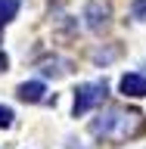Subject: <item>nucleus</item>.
Listing matches in <instances>:
<instances>
[{
	"label": "nucleus",
	"mask_w": 146,
	"mask_h": 149,
	"mask_svg": "<svg viewBox=\"0 0 146 149\" xmlns=\"http://www.w3.org/2000/svg\"><path fill=\"white\" fill-rule=\"evenodd\" d=\"M131 16L137 19V22H146V0H134L131 3Z\"/></svg>",
	"instance_id": "0eeeda50"
},
{
	"label": "nucleus",
	"mask_w": 146,
	"mask_h": 149,
	"mask_svg": "<svg viewBox=\"0 0 146 149\" xmlns=\"http://www.w3.org/2000/svg\"><path fill=\"white\" fill-rule=\"evenodd\" d=\"M13 118H16V115H13V109H9V106H0V127H9V124H13Z\"/></svg>",
	"instance_id": "6e6552de"
},
{
	"label": "nucleus",
	"mask_w": 146,
	"mask_h": 149,
	"mask_svg": "<svg viewBox=\"0 0 146 149\" xmlns=\"http://www.w3.org/2000/svg\"><path fill=\"white\" fill-rule=\"evenodd\" d=\"M118 87H121V93H124V96L140 100V96H146V74L131 72V74H124V78L118 81Z\"/></svg>",
	"instance_id": "20e7f679"
},
{
	"label": "nucleus",
	"mask_w": 146,
	"mask_h": 149,
	"mask_svg": "<svg viewBox=\"0 0 146 149\" xmlns=\"http://www.w3.org/2000/svg\"><path fill=\"white\" fill-rule=\"evenodd\" d=\"M106 93H109V84L106 81H87V84H78V90H75V106H72V115L75 118H81L93 106H100L106 100Z\"/></svg>",
	"instance_id": "f03ea898"
},
{
	"label": "nucleus",
	"mask_w": 146,
	"mask_h": 149,
	"mask_svg": "<svg viewBox=\"0 0 146 149\" xmlns=\"http://www.w3.org/2000/svg\"><path fill=\"white\" fill-rule=\"evenodd\" d=\"M143 68H146V62H143Z\"/></svg>",
	"instance_id": "9d476101"
},
{
	"label": "nucleus",
	"mask_w": 146,
	"mask_h": 149,
	"mask_svg": "<svg viewBox=\"0 0 146 149\" xmlns=\"http://www.w3.org/2000/svg\"><path fill=\"white\" fill-rule=\"evenodd\" d=\"M143 130V118L134 109H106L103 115L90 121V134L93 137H109V140H131Z\"/></svg>",
	"instance_id": "f257e3e1"
},
{
	"label": "nucleus",
	"mask_w": 146,
	"mask_h": 149,
	"mask_svg": "<svg viewBox=\"0 0 146 149\" xmlns=\"http://www.w3.org/2000/svg\"><path fill=\"white\" fill-rule=\"evenodd\" d=\"M84 22H87L90 31L103 34V31L112 25V3L109 0H87V6H84Z\"/></svg>",
	"instance_id": "7ed1b4c3"
},
{
	"label": "nucleus",
	"mask_w": 146,
	"mask_h": 149,
	"mask_svg": "<svg viewBox=\"0 0 146 149\" xmlns=\"http://www.w3.org/2000/svg\"><path fill=\"white\" fill-rule=\"evenodd\" d=\"M6 65H9V59H6V53H0V72H6Z\"/></svg>",
	"instance_id": "1a4fd4ad"
},
{
	"label": "nucleus",
	"mask_w": 146,
	"mask_h": 149,
	"mask_svg": "<svg viewBox=\"0 0 146 149\" xmlns=\"http://www.w3.org/2000/svg\"><path fill=\"white\" fill-rule=\"evenodd\" d=\"M44 93L47 87L41 81H25V84H19V100L22 102H41L44 100Z\"/></svg>",
	"instance_id": "39448f33"
},
{
	"label": "nucleus",
	"mask_w": 146,
	"mask_h": 149,
	"mask_svg": "<svg viewBox=\"0 0 146 149\" xmlns=\"http://www.w3.org/2000/svg\"><path fill=\"white\" fill-rule=\"evenodd\" d=\"M19 0H0V25H9L13 19H16V13H19Z\"/></svg>",
	"instance_id": "423d86ee"
}]
</instances>
